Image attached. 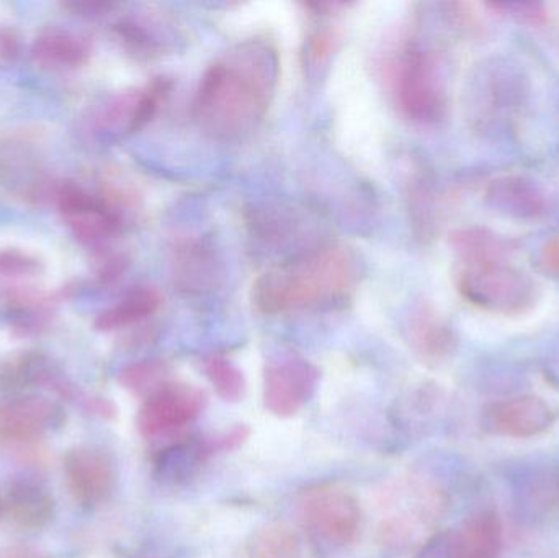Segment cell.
Segmentation results:
<instances>
[{
    "label": "cell",
    "mask_w": 559,
    "mask_h": 558,
    "mask_svg": "<svg viewBox=\"0 0 559 558\" xmlns=\"http://www.w3.org/2000/svg\"><path fill=\"white\" fill-rule=\"evenodd\" d=\"M278 78L275 49L248 39L210 66L200 82L195 117L216 140H238L261 123Z\"/></svg>",
    "instance_id": "6da1fadb"
},
{
    "label": "cell",
    "mask_w": 559,
    "mask_h": 558,
    "mask_svg": "<svg viewBox=\"0 0 559 558\" xmlns=\"http://www.w3.org/2000/svg\"><path fill=\"white\" fill-rule=\"evenodd\" d=\"M357 262L342 248L314 249L262 274L252 300L262 313L334 307L350 297Z\"/></svg>",
    "instance_id": "7a4b0ae2"
},
{
    "label": "cell",
    "mask_w": 559,
    "mask_h": 558,
    "mask_svg": "<svg viewBox=\"0 0 559 558\" xmlns=\"http://www.w3.org/2000/svg\"><path fill=\"white\" fill-rule=\"evenodd\" d=\"M456 287L469 304L492 313H524L537 300L535 282L501 258H462Z\"/></svg>",
    "instance_id": "3957f363"
},
{
    "label": "cell",
    "mask_w": 559,
    "mask_h": 558,
    "mask_svg": "<svg viewBox=\"0 0 559 558\" xmlns=\"http://www.w3.org/2000/svg\"><path fill=\"white\" fill-rule=\"evenodd\" d=\"M391 94L407 118L420 123L440 120L445 111V91L432 56L416 43L397 49L384 66Z\"/></svg>",
    "instance_id": "277c9868"
},
{
    "label": "cell",
    "mask_w": 559,
    "mask_h": 558,
    "mask_svg": "<svg viewBox=\"0 0 559 558\" xmlns=\"http://www.w3.org/2000/svg\"><path fill=\"white\" fill-rule=\"evenodd\" d=\"M301 517L305 526L331 546H348L360 533V503L350 491L335 485L309 490L301 501Z\"/></svg>",
    "instance_id": "5b68a950"
},
{
    "label": "cell",
    "mask_w": 559,
    "mask_h": 558,
    "mask_svg": "<svg viewBox=\"0 0 559 558\" xmlns=\"http://www.w3.org/2000/svg\"><path fill=\"white\" fill-rule=\"evenodd\" d=\"M205 406V395L186 383H170L147 396L138 413V431L143 438L154 439L176 431L199 418Z\"/></svg>",
    "instance_id": "8992f818"
},
{
    "label": "cell",
    "mask_w": 559,
    "mask_h": 558,
    "mask_svg": "<svg viewBox=\"0 0 559 558\" xmlns=\"http://www.w3.org/2000/svg\"><path fill=\"white\" fill-rule=\"evenodd\" d=\"M64 425V408L46 396H13L0 403V441L29 444Z\"/></svg>",
    "instance_id": "52a82bcc"
},
{
    "label": "cell",
    "mask_w": 559,
    "mask_h": 558,
    "mask_svg": "<svg viewBox=\"0 0 559 558\" xmlns=\"http://www.w3.org/2000/svg\"><path fill=\"white\" fill-rule=\"evenodd\" d=\"M64 478L69 494L78 503L97 507L117 487V465L110 452L98 446H78L64 458Z\"/></svg>",
    "instance_id": "ba28073f"
},
{
    "label": "cell",
    "mask_w": 559,
    "mask_h": 558,
    "mask_svg": "<svg viewBox=\"0 0 559 558\" xmlns=\"http://www.w3.org/2000/svg\"><path fill=\"white\" fill-rule=\"evenodd\" d=\"M318 370L298 356H283L265 367L264 405L272 415L289 418L302 408L318 383Z\"/></svg>",
    "instance_id": "9c48e42d"
},
{
    "label": "cell",
    "mask_w": 559,
    "mask_h": 558,
    "mask_svg": "<svg viewBox=\"0 0 559 558\" xmlns=\"http://www.w3.org/2000/svg\"><path fill=\"white\" fill-rule=\"evenodd\" d=\"M555 422L554 409L534 395L515 396L495 403L486 413V428L508 438H532L547 431Z\"/></svg>",
    "instance_id": "30bf717a"
},
{
    "label": "cell",
    "mask_w": 559,
    "mask_h": 558,
    "mask_svg": "<svg viewBox=\"0 0 559 558\" xmlns=\"http://www.w3.org/2000/svg\"><path fill=\"white\" fill-rule=\"evenodd\" d=\"M58 205L74 235L84 242L104 241L118 228V218L110 206L74 186L58 192Z\"/></svg>",
    "instance_id": "8fae6325"
},
{
    "label": "cell",
    "mask_w": 559,
    "mask_h": 558,
    "mask_svg": "<svg viewBox=\"0 0 559 558\" xmlns=\"http://www.w3.org/2000/svg\"><path fill=\"white\" fill-rule=\"evenodd\" d=\"M2 510L15 526L38 531L55 517L56 501L51 490L35 478H19L7 488Z\"/></svg>",
    "instance_id": "7c38bea8"
},
{
    "label": "cell",
    "mask_w": 559,
    "mask_h": 558,
    "mask_svg": "<svg viewBox=\"0 0 559 558\" xmlns=\"http://www.w3.org/2000/svg\"><path fill=\"white\" fill-rule=\"evenodd\" d=\"M501 547V521L491 511H481L450 537L449 558H498Z\"/></svg>",
    "instance_id": "4fadbf2b"
},
{
    "label": "cell",
    "mask_w": 559,
    "mask_h": 558,
    "mask_svg": "<svg viewBox=\"0 0 559 558\" xmlns=\"http://www.w3.org/2000/svg\"><path fill=\"white\" fill-rule=\"evenodd\" d=\"M407 331L414 349L426 359H442L452 351L455 343L449 324L427 304L419 305L413 311Z\"/></svg>",
    "instance_id": "5bb4252c"
},
{
    "label": "cell",
    "mask_w": 559,
    "mask_h": 558,
    "mask_svg": "<svg viewBox=\"0 0 559 558\" xmlns=\"http://www.w3.org/2000/svg\"><path fill=\"white\" fill-rule=\"evenodd\" d=\"M32 55L45 68L72 69L87 61L91 48L81 36L62 29H48L36 38Z\"/></svg>",
    "instance_id": "9a60e30c"
},
{
    "label": "cell",
    "mask_w": 559,
    "mask_h": 558,
    "mask_svg": "<svg viewBox=\"0 0 559 558\" xmlns=\"http://www.w3.org/2000/svg\"><path fill=\"white\" fill-rule=\"evenodd\" d=\"M163 304V297L156 288H138L131 292L127 298L102 311L95 320V330L102 333H110V331L121 330V328L131 327V324L140 323L146 320L151 314L156 313Z\"/></svg>",
    "instance_id": "2e32d148"
},
{
    "label": "cell",
    "mask_w": 559,
    "mask_h": 558,
    "mask_svg": "<svg viewBox=\"0 0 559 558\" xmlns=\"http://www.w3.org/2000/svg\"><path fill=\"white\" fill-rule=\"evenodd\" d=\"M489 200L492 205L498 206L502 212L511 215L537 216L544 209L542 197L537 190L521 177H504V179L495 180L489 187Z\"/></svg>",
    "instance_id": "e0dca14e"
},
{
    "label": "cell",
    "mask_w": 559,
    "mask_h": 558,
    "mask_svg": "<svg viewBox=\"0 0 559 558\" xmlns=\"http://www.w3.org/2000/svg\"><path fill=\"white\" fill-rule=\"evenodd\" d=\"M249 558H302L298 536L285 524H265L248 541Z\"/></svg>",
    "instance_id": "ac0fdd59"
},
{
    "label": "cell",
    "mask_w": 559,
    "mask_h": 558,
    "mask_svg": "<svg viewBox=\"0 0 559 558\" xmlns=\"http://www.w3.org/2000/svg\"><path fill=\"white\" fill-rule=\"evenodd\" d=\"M203 369L212 385L215 387L216 393L225 402L236 403L245 396V376L231 360L223 356H210L203 364Z\"/></svg>",
    "instance_id": "d6986e66"
},
{
    "label": "cell",
    "mask_w": 559,
    "mask_h": 558,
    "mask_svg": "<svg viewBox=\"0 0 559 558\" xmlns=\"http://www.w3.org/2000/svg\"><path fill=\"white\" fill-rule=\"evenodd\" d=\"M118 382L136 395L150 396L167 383V367L160 360H146L124 367Z\"/></svg>",
    "instance_id": "ffe728a7"
},
{
    "label": "cell",
    "mask_w": 559,
    "mask_h": 558,
    "mask_svg": "<svg viewBox=\"0 0 559 558\" xmlns=\"http://www.w3.org/2000/svg\"><path fill=\"white\" fill-rule=\"evenodd\" d=\"M41 271V262L26 252L16 249L0 251V281L36 277Z\"/></svg>",
    "instance_id": "44dd1931"
},
{
    "label": "cell",
    "mask_w": 559,
    "mask_h": 558,
    "mask_svg": "<svg viewBox=\"0 0 559 558\" xmlns=\"http://www.w3.org/2000/svg\"><path fill=\"white\" fill-rule=\"evenodd\" d=\"M538 259L548 274L559 278V236H551L542 245Z\"/></svg>",
    "instance_id": "7402d4cb"
},
{
    "label": "cell",
    "mask_w": 559,
    "mask_h": 558,
    "mask_svg": "<svg viewBox=\"0 0 559 558\" xmlns=\"http://www.w3.org/2000/svg\"><path fill=\"white\" fill-rule=\"evenodd\" d=\"M20 51V39L16 35L15 29L0 28V59L2 61H13L19 56Z\"/></svg>",
    "instance_id": "603a6c76"
},
{
    "label": "cell",
    "mask_w": 559,
    "mask_h": 558,
    "mask_svg": "<svg viewBox=\"0 0 559 558\" xmlns=\"http://www.w3.org/2000/svg\"><path fill=\"white\" fill-rule=\"evenodd\" d=\"M332 48V36L329 32H318L312 36L311 41H309V56H311L314 61H321L322 58L329 55Z\"/></svg>",
    "instance_id": "cb8c5ba5"
},
{
    "label": "cell",
    "mask_w": 559,
    "mask_h": 558,
    "mask_svg": "<svg viewBox=\"0 0 559 558\" xmlns=\"http://www.w3.org/2000/svg\"><path fill=\"white\" fill-rule=\"evenodd\" d=\"M0 558H46L45 556H39L38 553H33L29 549H9L5 554H2Z\"/></svg>",
    "instance_id": "d4e9b609"
},
{
    "label": "cell",
    "mask_w": 559,
    "mask_h": 558,
    "mask_svg": "<svg viewBox=\"0 0 559 558\" xmlns=\"http://www.w3.org/2000/svg\"><path fill=\"white\" fill-rule=\"evenodd\" d=\"M0 510H2V500H0Z\"/></svg>",
    "instance_id": "484cf974"
}]
</instances>
